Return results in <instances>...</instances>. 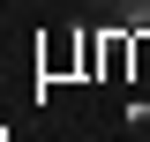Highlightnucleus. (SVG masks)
I'll use <instances>...</instances> for the list:
<instances>
[{"mask_svg": "<svg viewBox=\"0 0 150 142\" xmlns=\"http://www.w3.org/2000/svg\"><path fill=\"white\" fill-rule=\"evenodd\" d=\"M105 22H112V30H128V37H143V30H150V0H120Z\"/></svg>", "mask_w": 150, "mask_h": 142, "instance_id": "obj_1", "label": "nucleus"}, {"mask_svg": "<svg viewBox=\"0 0 150 142\" xmlns=\"http://www.w3.org/2000/svg\"><path fill=\"white\" fill-rule=\"evenodd\" d=\"M98 8H105V15H112V8H120V0H98Z\"/></svg>", "mask_w": 150, "mask_h": 142, "instance_id": "obj_2", "label": "nucleus"}, {"mask_svg": "<svg viewBox=\"0 0 150 142\" xmlns=\"http://www.w3.org/2000/svg\"><path fill=\"white\" fill-rule=\"evenodd\" d=\"M75 8H98V0H75Z\"/></svg>", "mask_w": 150, "mask_h": 142, "instance_id": "obj_3", "label": "nucleus"}]
</instances>
